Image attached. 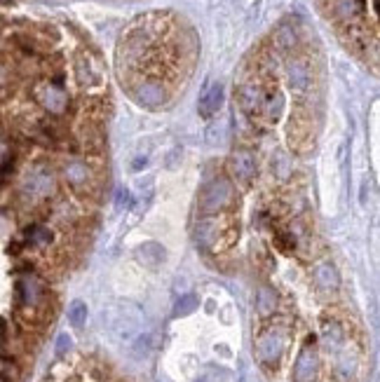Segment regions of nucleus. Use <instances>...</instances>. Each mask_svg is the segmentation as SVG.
<instances>
[{
	"instance_id": "f257e3e1",
	"label": "nucleus",
	"mask_w": 380,
	"mask_h": 382,
	"mask_svg": "<svg viewBox=\"0 0 380 382\" xmlns=\"http://www.w3.org/2000/svg\"><path fill=\"white\" fill-rule=\"evenodd\" d=\"M237 104H240L242 113L254 122H275L284 108V99L277 85H272V80H263L256 75L240 82Z\"/></svg>"
},
{
	"instance_id": "f03ea898",
	"label": "nucleus",
	"mask_w": 380,
	"mask_h": 382,
	"mask_svg": "<svg viewBox=\"0 0 380 382\" xmlns=\"http://www.w3.org/2000/svg\"><path fill=\"white\" fill-rule=\"evenodd\" d=\"M235 204V186L230 178H213L200 193V211L205 216L223 213Z\"/></svg>"
},
{
	"instance_id": "7ed1b4c3",
	"label": "nucleus",
	"mask_w": 380,
	"mask_h": 382,
	"mask_svg": "<svg viewBox=\"0 0 380 382\" xmlns=\"http://www.w3.org/2000/svg\"><path fill=\"white\" fill-rule=\"evenodd\" d=\"M289 345V331L284 326H268L256 340V359L265 368H275L282 361Z\"/></svg>"
},
{
	"instance_id": "20e7f679",
	"label": "nucleus",
	"mask_w": 380,
	"mask_h": 382,
	"mask_svg": "<svg viewBox=\"0 0 380 382\" xmlns=\"http://www.w3.org/2000/svg\"><path fill=\"white\" fill-rule=\"evenodd\" d=\"M33 99L35 104L40 106L45 113L50 115H64L68 113V106H70V99H68V92L64 89V85L59 80H40L35 82L33 87Z\"/></svg>"
},
{
	"instance_id": "39448f33",
	"label": "nucleus",
	"mask_w": 380,
	"mask_h": 382,
	"mask_svg": "<svg viewBox=\"0 0 380 382\" xmlns=\"http://www.w3.org/2000/svg\"><path fill=\"white\" fill-rule=\"evenodd\" d=\"M17 300L26 312H38L47 300V289L35 274H23L17 282Z\"/></svg>"
},
{
	"instance_id": "423d86ee",
	"label": "nucleus",
	"mask_w": 380,
	"mask_h": 382,
	"mask_svg": "<svg viewBox=\"0 0 380 382\" xmlns=\"http://www.w3.org/2000/svg\"><path fill=\"white\" fill-rule=\"evenodd\" d=\"M228 174H230V181H237L240 186H249L258 174L256 155L247 151V148H237L228 157Z\"/></svg>"
},
{
	"instance_id": "0eeeda50",
	"label": "nucleus",
	"mask_w": 380,
	"mask_h": 382,
	"mask_svg": "<svg viewBox=\"0 0 380 382\" xmlns=\"http://www.w3.org/2000/svg\"><path fill=\"white\" fill-rule=\"evenodd\" d=\"M23 190H26V195L31 200H50L57 193V181L50 169L35 166L31 174L26 176V181H23Z\"/></svg>"
},
{
	"instance_id": "6e6552de",
	"label": "nucleus",
	"mask_w": 380,
	"mask_h": 382,
	"mask_svg": "<svg viewBox=\"0 0 380 382\" xmlns=\"http://www.w3.org/2000/svg\"><path fill=\"white\" fill-rule=\"evenodd\" d=\"M319 352L314 347V343H305L303 350L298 352L296 356V363H294V380L296 382H314L319 375Z\"/></svg>"
},
{
	"instance_id": "1a4fd4ad",
	"label": "nucleus",
	"mask_w": 380,
	"mask_h": 382,
	"mask_svg": "<svg viewBox=\"0 0 380 382\" xmlns=\"http://www.w3.org/2000/svg\"><path fill=\"white\" fill-rule=\"evenodd\" d=\"M64 178H66V183L70 188L80 190V193H85V190L92 188L94 183V174H92V166L85 162V160L80 157H70L64 162Z\"/></svg>"
},
{
	"instance_id": "9d476101",
	"label": "nucleus",
	"mask_w": 380,
	"mask_h": 382,
	"mask_svg": "<svg viewBox=\"0 0 380 382\" xmlns=\"http://www.w3.org/2000/svg\"><path fill=\"white\" fill-rule=\"evenodd\" d=\"M75 77L82 87H99L104 82V73L99 68V61L90 52H80L78 61H75Z\"/></svg>"
},
{
	"instance_id": "9b49d317",
	"label": "nucleus",
	"mask_w": 380,
	"mask_h": 382,
	"mask_svg": "<svg viewBox=\"0 0 380 382\" xmlns=\"http://www.w3.org/2000/svg\"><path fill=\"white\" fill-rule=\"evenodd\" d=\"M289 85L296 89V92H307L312 89V82H314V70H312V64L303 57H296L291 59L289 68Z\"/></svg>"
},
{
	"instance_id": "f8f14e48",
	"label": "nucleus",
	"mask_w": 380,
	"mask_h": 382,
	"mask_svg": "<svg viewBox=\"0 0 380 382\" xmlns=\"http://www.w3.org/2000/svg\"><path fill=\"white\" fill-rule=\"evenodd\" d=\"M312 282H314V286H317L319 294L331 296L341 289V274H338V270L331 265V262H319V265H314V270H312Z\"/></svg>"
},
{
	"instance_id": "ddd939ff",
	"label": "nucleus",
	"mask_w": 380,
	"mask_h": 382,
	"mask_svg": "<svg viewBox=\"0 0 380 382\" xmlns=\"http://www.w3.org/2000/svg\"><path fill=\"white\" fill-rule=\"evenodd\" d=\"M223 237V230L218 225V218H211V216H205L198 223V230H195V240H198L200 247L205 249H211L221 242Z\"/></svg>"
},
{
	"instance_id": "4468645a",
	"label": "nucleus",
	"mask_w": 380,
	"mask_h": 382,
	"mask_svg": "<svg viewBox=\"0 0 380 382\" xmlns=\"http://www.w3.org/2000/svg\"><path fill=\"white\" fill-rule=\"evenodd\" d=\"M221 101H223V87L218 82H213L205 89V94L200 97V115L202 117H211L216 115L218 108H221Z\"/></svg>"
},
{
	"instance_id": "2eb2a0df",
	"label": "nucleus",
	"mask_w": 380,
	"mask_h": 382,
	"mask_svg": "<svg viewBox=\"0 0 380 382\" xmlns=\"http://www.w3.org/2000/svg\"><path fill=\"white\" fill-rule=\"evenodd\" d=\"M322 338L324 343L329 345V350H341L345 345V328H343L341 321L336 319H324L322 321Z\"/></svg>"
},
{
	"instance_id": "dca6fc26",
	"label": "nucleus",
	"mask_w": 380,
	"mask_h": 382,
	"mask_svg": "<svg viewBox=\"0 0 380 382\" xmlns=\"http://www.w3.org/2000/svg\"><path fill=\"white\" fill-rule=\"evenodd\" d=\"M277 309V294L272 286H260L256 291V312L260 317H270Z\"/></svg>"
},
{
	"instance_id": "f3484780",
	"label": "nucleus",
	"mask_w": 380,
	"mask_h": 382,
	"mask_svg": "<svg viewBox=\"0 0 380 382\" xmlns=\"http://www.w3.org/2000/svg\"><path fill=\"white\" fill-rule=\"evenodd\" d=\"M136 254H139V260L148 267H160L164 262V249L158 242H146Z\"/></svg>"
},
{
	"instance_id": "a211bd4d",
	"label": "nucleus",
	"mask_w": 380,
	"mask_h": 382,
	"mask_svg": "<svg viewBox=\"0 0 380 382\" xmlns=\"http://www.w3.org/2000/svg\"><path fill=\"white\" fill-rule=\"evenodd\" d=\"M357 373V363L350 359V354H338L334 363V378L338 382H352Z\"/></svg>"
},
{
	"instance_id": "6ab92c4d",
	"label": "nucleus",
	"mask_w": 380,
	"mask_h": 382,
	"mask_svg": "<svg viewBox=\"0 0 380 382\" xmlns=\"http://www.w3.org/2000/svg\"><path fill=\"white\" fill-rule=\"evenodd\" d=\"M26 244H31V247H47V244H52V230L45 228V225H31L26 230Z\"/></svg>"
},
{
	"instance_id": "aec40b11",
	"label": "nucleus",
	"mask_w": 380,
	"mask_h": 382,
	"mask_svg": "<svg viewBox=\"0 0 380 382\" xmlns=\"http://www.w3.org/2000/svg\"><path fill=\"white\" fill-rule=\"evenodd\" d=\"M198 305H200L198 296H193V294L181 296L179 303H176V307H174V317H186V314H193L195 309H198Z\"/></svg>"
},
{
	"instance_id": "412c9836",
	"label": "nucleus",
	"mask_w": 380,
	"mask_h": 382,
	"mask_svg": "<svg viewBox=\"0 0 380 382\" xmlns=\"http://www.w3.org/2000/svg\"><path fill=\"white\" fill-rule=\"evenodd\" d=\"M68 319H70V324H73L75 328L85 326V321H87V305H85V303L75 300L73 305L68 307Z\"/></svg>"
},
{
	"instance_id": "4be33fe9",
	"label": "nucleus",
	"mask_w": 380,
	"mask_h": 382,
	"mask_svg": "<svg viewBox=\"0 0 380 382\" xmlns=\"http://www.w3.org/2000/svg\"><path fill=\"white\" fill-rule=\"evenodd\" d=\"M12 162H15V148L8 139H0V171L10 169Z\"/></svg>"
},
{
	"instance_id": "5701e85b",
	"label": "nucleus",
	"mask_w": 380,
	"mask_h": 382,
	"mask_svg": "<svg viewBox=\"0 0 380 382\" xmlns=\"http://www.w3.org/2000/svg\"><path fill=\"white\" fill-rule=\"evenodd\" d=\"M148 354H151V336H141L139 343L134 345V356L136 359H144Z\"/></svg>"
},
{
	"instance_id": "b1692460",
	"label": "nucleus",
	"mask_w": 380,
	"mask_h": 382,
	"mask_svg": "<svg viewBox=\"0 0 380 382\" xmlns=\"http://www.w3.org/2000/svg\"><path fill=\"white\" fill-rule=\"evenodd\" d=\"M70 347H73V340H70L68 333H61V336H59V340H57V354L64 356Z\"/></svg>"
},
{
	"instance_id": "393cba45",
	"label": "nucleus",
	"mask_w": 380,
	"mask_h": 382,
	"mask_svg": "<svg viewBox=\"0 0 380 382\" xmlns=\"http://www.w3.org/2000/svg\"><path fill=\"white\" fill-rule=\"evenodd\" d=\"M195 382H207V380H205V378H202V380H195Z\"/></svg>"
}]
</instances>
